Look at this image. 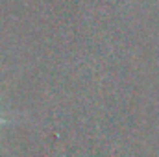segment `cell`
Masks as SVG:
<instances>
[{"mask_svg":"<svg viewBox=\"0 0 159 157\" xmlns=\"http://www.w3.org/2000/svg\"><path fill=\"white\" fill-rule=\"evenodd\" d=\"M2 122H4V120H2V118H0V124H2Z\"/></svg>","mask_w":159,"mask_h":157,"instance_id":"6da1fadb","label":"cell"}]
</instances>
